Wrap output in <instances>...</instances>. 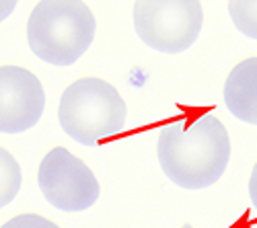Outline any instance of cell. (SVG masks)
<instances>
[{
  "instance_id": "cell-5",
  "label": "cell",
  "mask_w": 257,
  "mask_h": 228,
  "mask_svg": "<svg viewBox=\"0 0 257 228\" xmlns=\"http://www.w3.org/2000/svg\"><path fill=\"white\" fill-rule=\"evenodd\" d=\"M37 185L50 205L70 214L89 210L101 195V185L95 173L62 146L44 156L37 171Z\"/></svg>"
},
{
  "instance_id": "cell-13",
  "label": "cell",
  "mask_w": 257,
  "mask_h": 228,
  "mask_svg": "<svg viewBox=\"0 0 257 228\" xmlns=\"http://www.w3.org/2000/svg\"><path fill=\"white\" fill-rule=\"evenodd\" d=\"M181 228H194V226H191V224H183Z\"/></svg>"
},
{
  "instance_id": "cell-7",
  "label": "cell",
  "mask_w": 257,
  "mask_h": 228,
  "mask_svg": "<svg viewBox=\"0 0 257 228\" xmlns=\"http://www.w3.org/2000/svg\"><path fill=\"white\" fill-rule=\"evenodd\" d=\"M224 105L239 121L257 126V58H247L224 80Z\"/></svg>"
},
{
  "instance_id": "cell-3",
  "label": "cell",
  "mask_w": 257,
  "mask_h": 228,
  "mask_svg": "<svg viewBox=\"0 0 257 228\" xmlns=\"http://www.w3.org/2000/svg\"><path fill=\"white\" fill-rule=\"evenodd\" d=\"M125 113L121 95L101 78L72 82L62 93L58 105V121L64 134L91 148L123 130Z\"/></svg>"
},
{
  "instance_id": "cell-10",
  "label": "cell",
  "mask_w": 257,
  "mask_h": 228,
  "mask_svg": "<svg viewBox=\"0 0 257 228\" xmlns=\"http://www.w3.org/2000/svg\"><path fill=\"white\" fill-rule=\"evenodd\" d=\"M0 228H60V226L39 214H21L5 222Z\"/></svg>"
},
{
  "instance_id": "cell-9",
  "label": "cell",
  "mask_w": 257,
  "mask_h": 228,
  "mask_svg": "<svg viewBox=\"0 0 257 228\" xmlns=\"http://www.w3.org/2000/svg\"><path fill=\"white\" fill-rule=\"evenodd\" d=\"M228 15L245 37L257 39V0H232L228 3Z\"/></svg>"
},
{
  "instance_id": "cell-2",
  "label": "cell",
  "mask_w": 257,
  "mask_h": 228,
  "mask_svg": "<svg viewBox=\"0 0 257 228\" xmlns=\"http://www.w3.org/2000/svg\"><path fill=\"white\" fill-rule=\"evenodd\" d=\"M97 21L82 0H41L27 21L29 50L46 64L72 66L95 39Z\"/></svg>"
},
{
  "instance_id": "cell-12",
  "label": "cell",
  "mask_w": 257,
  "mask_h": 228,
  "mask_svg": "<svg viewBox=\"0 0 257 228\" xmlns=\"http://www.w3.org/2000/svg\"><path fill=\"white\" fill-rule=\"evenodd\" d=\"M15 7H17L15 0H0V23L15 11Z\"/></svg>"
},
{
  "instance_id": "cell-8",
  "label": "cell",
  "mask_w": 257,
  "mask_h": 228,
  "mask_svg": "<svg viewBox=\"0 0 257 228\" xmlns=\"http://www.w3.org/2000/svg\"><path fill=\"white\" fill-rule=\"evenodd\" d=\"M21 183H23L21 164L9 150L0 148V208L9 205L17 197L21 191Z\"/></svg>"
},
{
  "instance_id": "cell-1",
  "label": "cell",
  "mask_w": 257,
  "mask_h": 228,
  "mask_svg": "<svg viewBox=\"0 0 257 228\" xmlns=\"http://www.w3.org/2000/svg\"><path fill=\"white\" fill-rule=\"evenodd\" d=\"M157 156L165 177L181 189H206L216 183L230 160V138L218 117L169 121L159 132Z\"/></svg>"
},
{
  "instance_id": "cell-11",
  "label": "cell",
  "mask_w": 257,
  "mask_h": 228,
  "mask_svg": "<svg viewBox=\"0 0 257 228\" xmlns=\"http://www.w3.org/2000/svg\"><path fill=\"white\" fill-rule=\"evenodd\" d=\"M249 199H251V205L253 210L257 212V162L251 171V179H249Z\"/></svg>"
},
{
  "instance_id": "cell-6",
  "label": "cell",
  "mask_w": 257,
  "mask_h": 228,
  "mask_svg": "<svg viewBox=\"0 0 257 228\" xmlns=\"http://www.w3.org/2000/svg\"><path fill=\"white\" fill-rule=\"evenodd\" d=\"M46 109L39 78L21 66H0V134L31 130Z\"/></svg>"
},
{
  "instance_id": "cell-4",
  "label": "cell",
  "mask_w": 257,
  "mask_h": 228,
  "mask_svg": "<svg viewBox=\"0 0 257 228\" xmlns=\"http://www.w3.org/2000/svg\"><path fill=\"white\" fill-rule=\"evenodd\" d=\"M204 11L198 0H138L134 29L142 44L161 54H181L198 41Z\"/></svg>"
}]
</instances>
